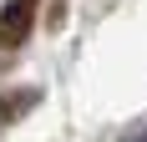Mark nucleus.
I'll return each instance as SVG.
<instances>
[{
    "mask_svg": "<svg viewBox=\"0 0 147 142\" xmlns=\"http://www.w3.org/2000/svg\"><path fill=\"white\" fill-rule=\"evenodd\" d=\"M30 10H36V0H10V10L0 15V41H20L30 26Z\"/></svg>",
    "mask_w": 147,
    "mask_h": 142,
    "instance_id": "nucleus-1",
    "label": "nucleus"
},
{
    "mask_svg": "<svg viewBox=\"0 0 147 142\" xmlns=\"http://www.w3.org/2000/svg\"><path fill=\"white\" fill-rule=\"evenodd\" d=\"M132 142H147V132H142V137H132Z\"/></svg>",
    "mask_w": 147,
    "mask_h": 142,
    "instance_id": "nucleus-2",
    "label": "nucleus"
}]
</instances>
